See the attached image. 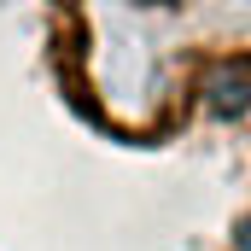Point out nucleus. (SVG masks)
Returning a JSON list of instances; mask_svg holds the SVG:
<instances>
[{
  "label": "nucleus",
  "mask_w": 251,
  "mask_h": 251,
  "mask_svg": "<svg viewBox=\"0 0 251 251\" xmlns=\"http://www.w3.org/2000/svg\"><path fill=\"white\" fill-rule=\"evenodd\" d=\"M140 12H187V6H199V0H134Z\"/></svg>",
  "instance_id": "1"
}]
</instances>
